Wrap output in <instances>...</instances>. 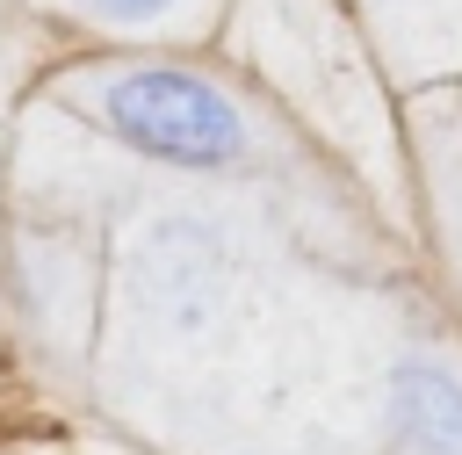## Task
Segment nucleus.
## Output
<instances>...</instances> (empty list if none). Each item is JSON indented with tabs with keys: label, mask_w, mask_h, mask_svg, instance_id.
<instances>
[{
	"label": "nucleus",
	"mask_w": 462,
	"mask_h": 455,
	"mask_svg": "<svg viewBox=\"0 0 462 455\" xmlns=\"http://www.w3.org/2000/svg\"><path fill=\"white\" fill-rule=\"evenodd\" d=\"M94 29H130V36H159V29H180L202 0H51Z\"/></svg>",
	"instance_id": "7ed1b4c3"
},
{
	"label": "nucleus",
	"mask_w": 462,
	"mask_h": 455,
	"mask_svg": "<svg viewBox=\"0 0 462 455\" xmlns=\"http://www.w3.org/2000/svg\"><path fill=\"white\" fill-rule=\"evenodd\" d=\"M390 412L411 455H462V376H448L440 361H397Z\"/></svg>",
	"instance_id": "f03ea898"
},
{
	"label": "nucleus",
	"mask_w": 462,
	"mask_h": 455,
	"mask_svg": "<svg viewBox=\"0 0 462 455\" xmlns=\"http://www.w3.org/2000/svg\"><path fill=\"white\" fill-rule=\"evenodd\" d=\"M101 137L152 166L180 173H231L253 159V116L231 87L195 65H87L58 87Z\"/></svg>",
	"instance_id": "f257e3e1"
}]
</instances>
